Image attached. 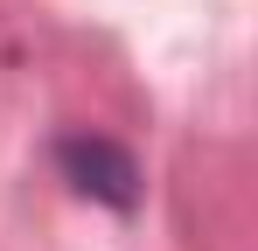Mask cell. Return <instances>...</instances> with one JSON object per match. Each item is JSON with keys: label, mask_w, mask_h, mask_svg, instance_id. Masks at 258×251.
Segmentation results:
<instances>
[{"label": "cell", "mask_w": 258, "mask_h": 251, "mask_svg": "<svg viewBox=\"0 0 258 251\" xmlns=\"http://www.w3.org/2000/svg\"><path fill=\"white\" fill-rule=\"evenodd\" d=\"M56 161H63V174H70L84 196H98V203H112V209L140 203V167H133L126 147H112V140H98V133H77V140L56 147Z\"/></svg>", "instance_id": "6da1fadb"}]
</instances>
